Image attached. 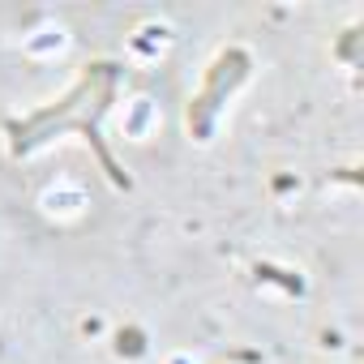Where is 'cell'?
<instances>
[{"instance_id":"cell-3","label":"cell","mask_w":364,"mask_h":364,"mask_svg":"<svg viewBox=\"0 0 364 364\" xmlns=\"http://www.w3.org/2000/svg\"><path fill=\"white\" fill-rule=\"evenodd\" d=\"M65 48H69V31H65L60 22H43L39 31H31V35L22 39V52L35 56V60H52V56H60Z\"/></svg>"},{"instance_id":"cell-1","label":"cell","mask_w":364,"mask_h":364,"mask_svg":"<svg viewBox=\"0 0 364 364\" xmlns=\"http://www.w3.org/2000/svg\"><path fill=\"white\" fill-rule=\"evenodd\" d=\"M159 120H163V112H159V103L150 99V95H137V99H129L124 107H120V133L124 137H133V141H146L154 129H159Z\"/></svg>"},{"instance_id":"cell-5","label":"cell","mask_w":364,"mask_h":364,"mask_svg":"<svg viewBox=\"0 0 364 364\" xmlns=\"http://www.w3.org/2000/svg\"><path fill=\"white\" fill-rule=\"evenodd\" d=\"M167 364H198V355H193V351H176Z\"/></svg>"},{"instance_id":"cell-4","label":"cell","mask_w":364,"mask_h":364,"mask_svg":"<svg viewBox=\"0 0 364 364\" xmlns=\"http://www.w3.org/2000/svg\"><path fill=\"white\" fill-rule=\"evenodd\" d=\"M167 48H171V26H167V22H146V26L129 39V52H133L137 60H159Z\"/></svg>"},{"instance_id":"cell-2","label":"cell","mask_w":364,"mask_h":364,"mask_svg":"<svg viewBox=\"0 0 364 364\" xmlns=\"http://www.w3.org/2000/svg\"><path fill=\"white\" fill-rule=\"evenodd\" d=\"M39 202H43V210H48L52 219H77V215L86 210V189L77 185V180H56V185H52Z\"/></svg>"}]
</instances>
